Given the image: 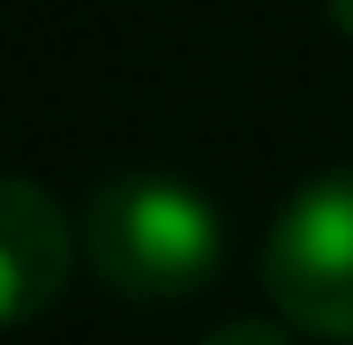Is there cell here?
<instances>
[{
	"label": "cell",
	"mask_w": 353,
	"mask_h": 345,
	"mask_svg": "<svg viewBox=\"0 0 353 345\" xmlns=\"http://www.w3.org/2000/svg\"><path fill=\"white\" fill-rule=\"evenodd\" d=\"M83 248L98 285H113L121 300H188L225 263V225L188 180L128 173L90 196Z\"/></svg>",
	"instance_id": "6da1fadb"
},
{
	"label": "cell",
	"mask_w": 353,
	"mask_h": 345,
	"mask_svg": "<svg viewBox=\"0 0 353 345\" xmlns=\"http://www.w3.org/2000/svg\"><path fill=\"white\" fill-rule=\"evenodd\" d=\"M263 293L293 331L353 345V173H323L263 233Z\"/></svg>",
	"instance_id": "7a4b0ae2"
},
{
	"label": "cell",
	"mask_w": 353,
	"mask_h": 345,
	"mask_svg": "<svg viewBox=\"0 0 353 345\" xmlns=\"http://www.w3.org/2000/svg\"><path fill=\"white\" fill-rule=\"evenodd\" d=\"M68 285V218L38 180H8L0 188V315L8 323H38Z\"/></svg>",
	"instance_id": "3957f363"
},
{
	"label": "cell",
	"mask_w": 353,
	"mask_h": 345,
	"mask_svg": "<svg viewBox=\"0 0 353 345\" xmlns=\"http://www.w3.org/2000/svg\"><path fill=\"white\" fill-rule=\"evenodd\" d=\"M203 345H293V338H285L279 323H248V315H241V323H218Z\"/></svg>",
	"instance_id": "277c9868"
},
{
	"label": "cell",
	"mask_w": 353,
	"mask_h": 345,
	"mask_svg": "<svg viewBox=\"0 0 353 345\" xmlns=\"http://www.w3.org/2000/svg\"><path fill=\"white\" fill-rule=\"evenodd\" d=\"M331 23H339V38L353 45V0H331Z\"/></svg>",
	"instance_id": "5b68a950"
}]
</instances>
